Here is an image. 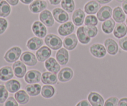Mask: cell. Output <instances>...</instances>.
<instances>
[{"label": "cell", "mask_w": 127, "mask_h": 106, "mask_svg": "<svg viewBox=\"0 0 127 106\" xmlns=\"http://www.w3.org/2000/svg\"><path fill=\"white\" fill-rule=\"evenodd\" d=\"M45 43L50 48L54 50H57L62 48L63 41L58 36L55 34L47 35L45 38Z\"/></svg>", "instance_id": "1"}, {"label": "cell", "mask_w": 127, "mask_h": 106, "mask_svg": "<svg viewBox=\"0 0 127 106\" xmlns=\"http://www.w3.org/2000/svg\"><path fill=\"white\" fill-rule=\"evenodd\" d=\"M22 53V50L19 47H14L7 51L4 55L5 60L8 63H13L19 59Z\"/></svg>", "instance_id": "2"}, {"label": "cell", "mask_w": 127, "mask_h": 106, "mask_svg": "<svg viewBox=\"0 0 127 106\" xmlns=\"http://www.w3.org/2000/svg\"><path fill=\"white\" fill-rule=\"evenodd\" d=\"M52 14L54 17V19L58 23L63 24L68 22L69 20V15L66 11L60 7H56L53 9L52 11Z\"/></svg>", "instance_id": "3"}, {"label": "cell", "mask_w": 127, "mask_h": 106, "mask_svg": "<svg viewBox=\"0 0 127 106\" xmlns=\"http://www.w3.org/2000/svg\"><path fill=\"white\" fill-rule=\"evenodd\" d=\"M39 19L43 24L47 27H52L54 24V17L49 10L45 9L39 14Z\"/></svg>", "instance_id": "4"}, {"label": "cell", "mask_w": 127, "mask_h": 106, "mask_svg": "<svg viewBox=\"0 0 127 106\" xmlns=\"http://www.w3.org/2000/svg\"><path fill=\"white\" fill-rule=\"evenodd\" d=\"M90 52L96 58H103L106 55L107 50L103 45L100 43H94L90 47Z\"/></svg>", "instance_id": "5"}, {"label": "cell", "mask_w": 127, "mask_h": 106, "mask_svg": "<svg viewBox=\"0 0 127 106\" xmlns=\"http://www.w3.org/2000/svg\"><path fill=\"white\" fill-rule=\"evenodd\" d=\"M32 30L35 35L39 38H43L47 35V28L40 21H35L33 22L32 26Z\"/></svg>", "instance_id": "6"}, {"label": "cell", "mask_w": 127, "mask_h": 106, "mask_svg": "<svg viewBox=\"0 0 127 106\" xmlns=\"http://www.w3.org/2000/svg\"><path fill=\"white\" fill-rule=\"evenodd\" d=\"M41 77L42 74L39 71L32 70L26 73L24 79L26 83L28 84H35L40 81Z\"/></svg>", "instance_id": "7"}, {"label": "cell", "mask_w": 127, "mask_h": 106, "mask_svg": "<svg viewBox=\"0 0 127 106\" xmlns=\"http://www.w3.org/2000/svg\"><path fill=\"white\" fill-rule=\"evenodd\" d=\"M113 10L110 6H104L97 12V17L100 22H104L111 17Z\"/></svg>", "instance_id": "8"}, {"label": "cell", "mask_w": 127, "mask_h": 106, "mask_svg": "<svg viewBox=\"0 0 127 106\" xmlns=\"http://www.w3.org/2000/svg\"><path fill=\"white\" fill-rule=\"evenodd\" d=\"M21 61L25 65L33 67L37 63V58L34 54L30 52H24L21 56Z\"/></svg>", "instance_id": "9"}, {"label": "cell", "mask_w": 127, "mask_h": 106, "mask_svg": "<svg viewBox=\"0 0 127 106\" xmlns=\"http://www.w3.org/2000/svg\"><path fill=\"white\" fill-rule=\"evenodd\" d=\"M47 7V3L44 0H34L29 5V9L32 13L37 14L42 12Z\"/></svg>", "instance_id": "10"}, {"label": "cell", "mask_w": 127, "mask_h": 106, "mask_svg": "<svg viewBox=\"0 0 127 106\" xmlns=\"http://www.w3.org/2000/svg\"><path fill=\"white\" fill-rule=\"evenodd\" d=\"M74 30V23L71 21H68L62 24L58 29V32L61 36H68L73 32Z\"/></svg>", "instance_id": "11"}, {"label": "cell", "mask_w": 127, "mask_h": 106, "mask_svg": "<svg viewBox=\"0 0 127 106\" xmlns=\"http://www.w3.org/2000/svg\"><path fill=\"white\" fill-rule=\"evenodd\" d=\"M78 38L74 34L69 35L64 38L63 44L64 48L68 50H73L78 45Z\"/></svg>", "instance_id": "12"}, {"label": "cell", "mask_w": 127, "mask_h": 106, "mask_svg": "<svg viewBox=\"0 0 127 106\" xmlns=\"http://www.w3.org/2000/svg\"><path fill=\"white\" fill-rule=\"evenodd\" d=\"M14 75L18 78H22L26 75L27 68L25 64L21 61H16L12 65Z\"/></svg>", "instance_id": "13"}, {"label": "cell", "mask_w": 127, "mask_h": 106, "mask_svg": "<svg viewBox=\"0 0 127 106\" xmlns=\"http://www.w3.org/2000/svg\"><path fill=\"white\" fill-rule=\"evenodd\" d=\"M45 67L51 73L57 74L60 71V65L54 58H49L45 62Z\"/></svg>", "instance_id": "14"}, {"label": "cell", "mask_w": 127, "mask_h": 106, "mask_svg": "<svg viewBox=\"0 0 127 106\" xmlns=\"http://www.w3.org/2000/svg\"><path fill=\"white\" fill-rule=\"evenodd\" d=\"M88 101L92 106H104V99L100 94L91 92L88 95Z\"/></svg>", "instance_id": "15"}, {"label": "cell", "mask_w": 127, "mask_h": 106, "mask_svg": "<svg viewBox=\"0 0 127 106\" xmlns=\"http://www.w3.org/2000/svg\"><path fill=\"white\" fill-rule=\"evenodd\" d=\"M52 55L50 48L47 46L40 47L36 52V57L39 62H43L50 58Z\"/></svg>", "instance_id": "16"}, {"label": "cell", "mask_w": 127, "mask_h": 106, "mask_svg": "<svg viewBox=\"0 0 127 106\" xmlns=\"http://www.w3.org/2000/svg\"><path fill=\"white\" fill-rule=\"evenodd\" d=\"M100 8V4L97 1L91 0L84 6V12L88 15H94L98 12Z\"/></svg>", "instance_id": "17"}, {"label": "cell", "mask_w": 127, "mask_h": 106, "mask_svg": "<svg viewBox=\"0 0 127 106\" xmlns=\"http://www.w3.org/2000/svg\"><path fill=\"white\" fill-rule=\"evenodd\" d=\"M73 74L74 73L73 70L69 67H66L60 71L58 78L60 81L64 83L70 81L73 77Z\"/></svg>", "instance_id": "18"}, {"label": "cell", "mask_w": 127, "mask_h": 106, "mask_svg": "<svg viewBox=\"0 0 127 106\" xmlns=\"http://www.w3.org/2000/svg\"><path fill=\"white\" fill-rule=\"evenodd\" d=\"M104 45L107 52L111 55H115L119 52V45L112 38H107L104 42Z\"/></svg>", "instance_id": "19"}, {"label": "cell", "mask_w": 127, "mask_h": 106, "mask_svg": "<svg viewBox=\"0 0 127 106\" xmlns=\"http://www.w3.org/2000/svg\"><path fill=\"white\" fill-rule=\"evenodd\" d=\"M85 12L81 9H77L72 15V20L74 24L76 26H81L85 20Z\"/></svg>", "instance_id": "20"}, {"label": "cell", "mask_w": 127, "mask_h": 106, "mask_svg": "<svg viewBox=\"0 0 127 106\" xmlns=\"http://www.w3.org/2000/svg\"><path fill=\"white\" fill-rule=\"evenodd\" d=\"M56 60L61 65H65L69 61V53L66 48H61L56 53Z\"/></svg>", "instance_id": "21"}, {"label": "cell", "mask_w": 127, "mask_h": 106, "mask_svg": "<svg viewBox=\"0 0 127 106\" xmlns=\"http://www.w3.org/2000/svg\"><path fill=\"white\" fill-rule=\"evenodd\" d=\"M41 81L44 84H55L58 82V78L55 73H51L50 71L44 72L42 74Z\"/></svg>", "instance_id": "22"}, {"label": "cell", "mask_w": 127, "mask_h": 106, "mask_svg": "<svg viewBox=\"0 0 127 106\" xmlns=\"http://www.w3.org/2000/svg\"><path fill=\"white\" fill-rule=\"evenodd\" d=\"M43 41L38 37H33L30 38L27 42V47L31 50H37L43 45Z\"/></svg>", "instance_id": "23"}, {"label": "cell", "mask_w": 127, "mask_h": 106, "mask_svg": "<svg viewBox=\"0 0 127 106\" xmlns=\"http://www.w3.org/2000/svg\"><path fill=\"white\" fill-rule=\"evenodd\" d=\"M112 17L114 21L118 23H122L126 19V16L124 10L120 6H117L114 9Z\"/></svg>", "instance_id": "24"}, {"label": "cell", "mask_w": 127, "mask_h": 106, "mask_svg": "<svg viewBox=\"0 0 127 106\" xmlns=\"http://www.w3.org/2000/svg\"><path fill=\"white\" fill-rule=\"evenodd\" d=\"M127 34V26L124 23H118L115 25L114 30V35L116 38H121Z\"/></svg>", "instance_id": "25"}, {"label": "cell", "mask_w": 127, "mask_h": 106, "mask_svg": "<svg viewBox=\"0 0 127 106\" xmlns=\"http://www.w3.org/2000/svg\"><path fill=\"white\" fill-rule=\"evenodd\" d=\"M13 76V70L11 67L6 66V67H2L0 69V80L3 81L9 80Z\"/></svg>", "instance_id": "26"}, {"label": "cell", "mask_w": 127, "mask_h": 106, "mask_svg": "<svg viewBox=\"0 0 127 106\" xmlns=\"http://www.w3.org/2000/svg\"><path fill=\"white\" fill-rule=\"evenodd\" d=\"M76 35L79 42L82 44L86 45L90 42L91 37H89L86 33L85 31H84V27H83V26L79 27L77 29Z\"/></svg>", "instance_id": "27"}, {"label": "cell", "mask_w": 127, "mask_h": 106, "mask_svg": "<svg viewBox=\"0 0 127 106\" xmlns=\"http://www.w3.org/2000/svg\"><path fill=\"white\" fill-rule=\"evenodd\" d=\"M115 26V22L114 19H109L104 21L102 24V29L106 34H110L114 31Z\"/></svg>", "instance_id": "28"}, {"label": "cell", "mask_w": 127, "mask_h": 106, "mask_svg": "<svg viewBox=\"0 0 127 106\" xmlns=\"http://www.w3.org/2000/svg\"><path fill=\"white\" fill-rule=\"evenodd\" d=\"M15 99L20 104H26L29 101V96L27 93L24 90H20L14 94Z\"/></svg>", "instance_id": "29"}, {"label": "cell", "mask_w": 127, "mask_h": 106, "mask_svg": "<svg viewBox=\"0 0 127 106\" xmlns=\"http://www.w3.org/2000/svg\"><path fill=\"white\" fill-rule=\"evenodd\" d=\"M6 89L9 93H14L18 91L21 88V83L16 79H11L8 81L5 84Z\"/></svg>", "instance_id": "30"}, {"label": "cell", "mask_w": 127, "mask_h": 106, "mask_svg": "<svg viewBox=\"0 0 127 106\" xmlns=\"http://www.w3.org/2000/svg\"><path fill=\"white\" fill-rule=\"evenodd\" d=\"M26 91L27 94L31 96H37L40 93L41 86L38 84H28L26 86Z\"/></svg>", "instance_id": "31"}, {"label": "cell", "mask_w": 127, "mask_h": 106, "mask_svg": "<svg viewBox=\"0 0 127 106\" xmlns=\"http://www.w3.org/2000/svg\"><path fill=\"white\" fill-rule=\"evenodd\" d=\"M55 93V89L54 87L50 85H45L41 90V94L42 97L46 99L52 98Z\"/></svg>", "instance_id": "32"}, {"label": "cell", "mask_w": 127, "mask_h": 106, "mask_svg": "<svg viewBox=\"0 0 127 106\" xmlns=\"http://www.w3.org/2000/svg\"><path fill=\"white\" fill-rule=\"evenodd\" d=\"M11 6L7 1L4 0L0 1V16L3 17H7L11 13Z\"/></svg>", "instance_id": "33"}, {"label": "cell", "mask_w": 127, "mask_h": 106, "mask_svg": "<svg viewBox=\"0 0 127 106\" xmlns=\"http://www.w3.org/2000/svg\"><path fill=\"white\" fill-rule=\"evenodd\" d=\"M61 6L64 11L69 13H71L75 8V3L74 0H62Z\"/></svg>", "instance_id": "34"}, {"label": "cell", "mask_w": 127, "mask_h": 106, "mask_svg": "<svg viewBox=\"0 0 127 106\" xmlns=\"http://www.w3.org/2000/svg\"><path fill=\"white\" fill-rule=\"evenodd\" d=\"M98 24V19L94 15H88L85 17L84 24L86 26H95Z\"/></svg>", "instance_id": "35"}, {"label": "cell", "mask_w": 127, "mask_h": 106, "mask_svg": "<svg viewBox=\"0 0 127 106\" xmlns=\"http://www.w3.org/2000/svg\"><path fill=\"white\" fill-rule=\"evenodd\" d=\"M84 31L86 34L91 38L95 37L98 33V29L96 26H86V27H84Z\"/></svg>", "instance_id": "36"}, {"label": "cell", "mask_w": 127, "mask_h": 106, "mask_svg": "<svg viewBox=\"0 0 127 106\" xmlns=\"http://www.w3.org/2000/svg\"><path fill=\"white\" fill-rule=\"evenodd\" d=\"M8 97L7 89L4 85H0V103H4Z\"/></svg>", "instance_id": "37"}, {"label": "cell", "mask_w": 127, "mask_h": 106, "mask_svg": "<svg viewBox=\"0 0 127 106\" xmlns=\"http://www.w3.org/2000/svg\"><path fill=\"white\" fill-rule=\"evenodd\" d=\"M119 101V99L117 97H111L107 99L104 106H118Z\"/></svg>", "instance_id": "38"}, {"label": "cell", "mask_w": 127, "mask_h": 106, "mask_svg": "<svg viewBox=\"0 0 127 106\" xmlns=\"http://www.w3.org/2000/svg\"><path fill=\"white\" fill-rule=\"evenodd\" d=\"M7 25H8V23H7V20L5 19L4 18L0 17V35L2 34L6 31Z\"/></svg>", "instance_id": "39"}, {"label": "cell", "mask_w": 127, "mask_h": 106, "mask_svg": "<svg viewBox=\"0 0 127 106\" xmlns=\"http://www.w3.org/2000/svg\"><path fill=\"white\" fill-rule=\"evenodd\" d=\"M4 106H18L17 101L13 97H9L4 104Z\"/></svg>", "instance_id": "40"}, {"label": "cell", "mask_w": 127, "mask_h": 106, "mask_svg": "<svg viewBox=\"0 0 127 106\" xmlns=\"http://www.w3.org/2000/svg\"><path fill=\"white\" fill-rule=\"evenodd\" d=\"M119 45L124 51H127V37H124L119 40Z\"/></svg>", "instance_id": "41"}, {"label": "cell", "mask_w": 127, "mask_h": 106, "mask_svg": "<svg viewBox=\"0 0 127 106\" xmlns=\"http://www.w3.org/2000/svg\"><path fill=\"white\" fill-rule=\"evenodd\" d=\"M118 106H127V98H124L120 99Z\"/></svg>", "instance_id": "42"}, {"label": "cell", "mask_w": 127, "mask_h": 106, "mask_svg": "<svg viewBox=\"0 0 127 106\" xmlns=\"http://www.w3.org/2000/svg\"><path fill=\"white\" fill-rule=\"evenodd\" d=\"M76 106H91V105L88 101L83 100L79 102Z\"/></svg>", "instance_id": "43"}, {"label": "cell", "mask_w": 127, "mask_h": 106, "mask_svg": "<svg viewBox=\"0 0 127 106\" xmlns=\"http://www.w3.org/2000/svg\"><path fill=\"white\" fill-rule=\"evenodd\" d=\"M6 1L12 6H16L19 3V0H6Z\"/></svg>", "instance_id": "44"}, {"label": "cell", "mask_w": 127, "mask_h": 106, "mask_svg": "<svg viewBox=\"0 0 127 106\" xmlns=\"http://www.w3.org/2000/svg\"><path fill=\"white\" fill-rule=\"evenodd\" d=\"M122 9L124 10V12L127 14V0H125L122 2Z\"/></svg>", "instance_id": "45"}, {"label": "cell", "mask_w": 127, "mask_h": 106, "mask_svg": "<svg viewBox=\"0 0 127 106\" xmlns=\"http://www.w3.org/2000/svg\"><path fill=\"white\" fill-rule=\"evenodd\" d=\"M49 1L52 5H58L62 2V0H49Z\"/></svg>", "instance_id": "46"}, {"label": "cell", "mask_w": 127, "mask_h": 106, "mask_svg": "<svg viewBox=\"0 0 127 106\" xmlns=\"http://www.w3.org/2000/svg\"><path fill=\"white\" fill-rule=\"evenodd\" d=\"M95 1H97L99 4H107V3H109V2H111L112 0H95Z\"/></svg>", "instance_id": "47"}, {"label": "cell", "mask_w": 127, "mask_h": 106, "mask_svg": "<svg viewBox=\"0 0 127 106\" xmlns=\"http://www.w3.org/2000/svg\"><path fill=\"white\" fill-rule=\"evenodd\" d=\"M21 1V2H22L24 4H29L31 2H33L34 0H20Z\"/></svg>", "instance_id": "48"}, {"label": "cell", "mask_w": 127, "mask_h": 106, "mask_svg": "<svg viewBox=\"0 0 127 106\" xmlns=\"http://www.w3.org/2000/svg\"><path fill=\"white\" fill-rule=\"evenodd\" d=\"M116 1L119 2H123L125 0H116Z\"/></svg>", "instance_id": "49"}, {"label": "cell", "mask_w": 127, "mask_h": 106, "mask_svg": "<svg viewBox=\"0 0 127 106\" xmlns=\"http://www.w3.org/2000/svg\"><path fill=\"white\" fill-rule=\"evenodd\" d=\"M126 24H127V19H126Z\"/></svg>", "instance_id": "50"}, {"label": "cell", "mask_w": 127, "mask_h": 106, "mask_svg": "<svg viewBox=\"0 0 127 106\" xmlns=\"http://www.w3.org/2000/svg\"><path fill=\"white\" fill-rule=\"evenodd\" d=\"M2 1V0H0V1Z\"/></svg>", "instance_id": "51"}]
</instances>
